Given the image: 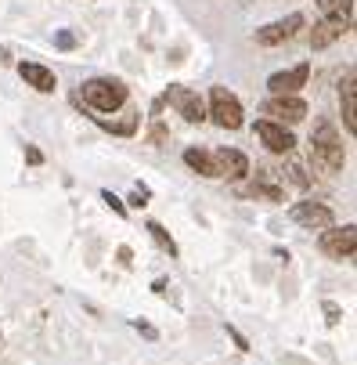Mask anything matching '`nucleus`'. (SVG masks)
Listing matches in <instances>:
<instances>
[{
	"mask_svg": "<svg viewBox=\"0 0 357 365\" xmlns=\"http://www.w3.org/2000/svg\"><path fill=\"white\" fill-rule=\"evenodd\" d=\"M311 160H314V170L321 174H339L346 167V152H343V141H339V130L332 120H318L314 130H311Z\"/></svg>",
	"mask_w": 357,
	"mask_h": 365,
	"instance_id": "nucleus-1",
	"label": "nucleus"
},
{
	"mask_svg": "<svg viewBox=\"0 0 357 365\" xmlns=\"http://www.w3.org/2000/svg\"><path fill=\"white\" fill-rule=\"evenodd\" d=\"M80 98L87 101L94 113H119V109L127 106L130 91H127V83L116 80V76H94V80H87V83L80 87Z\"/></svg>",
	"mask_w": 357,
	"mask_h": 365,
	"instance_id": "nucleus-2",
	"label": "nucleus"
},
{
	"mask_svg": "<svg viewBox=\"0 0 357 365\" xmlns=\"http://www.w3.org/2000/svg\"><path fill=\"white\" fill-rule=\"evenodd\" d=\"M210 116L217 127L224 130H238L245 123V113H242V101L228 91V87H213L210 91Z\"/></svg>",
	"mask_w": 357,
	"mask_h": 365,
	"instance_id": "nucleus-3",
	"label": "nucleus"
},
{
	"mask_svg": "<svg viewBox=\"0 0 357 365\" xmlns=\"http://www.w3.org/2000/svg\"><path fill=\"white\" fill-rule=\"evenodd\" d=\"M318 246H321V253L332 257V260H350L353 250H357V228H353V225H343V228L329 225V228H321Z\"/></svg>",
	"mask_w": 357,
	"mask_h": 365,
	"instance_id": "nucleus-4",
	"label": "nucleus"
},
{
	"mask_svg": "<svg viewBox=\"0 0 357 365\" xmlns=\"http://www.w3.org/2000/svg\"><path fill=\"white\" fill-rule=\"evenodd\" d=\"M264 116H271L275 123H285V127L303 123L307 120V101L296 98V94H271L264 101Z\"/></svg>",
	"mask_w": 357,
	"mask_h": 365,
	"instance_id": "nucleus-5",
	"label": "nucleus"
},
{
	"mask_svg": "<svg viewBox=\"0 0 357 365\" xmlns=\"http://www.w3.org/2000/svg\"><path fill=\"white\" fill-rule=\"evenodd\" d=\"M350 26H353V19L336 15V11H325V19H321V22L314 26V33H311V47H314V51L332 47L339 36H346V33H350Z\"/></svg>",
	"mask_w": 357,
	"mask_h": 365,
	"instance_id": "nucleus-6",
	"label": "nucleus"
},
{
	"mask_svg": "<svg viewBox=\"0 0 357 365\" xmlns=\"http://www.w3.org/2000/svg\"><path fill=\"white\" fill-rule=\"evenodd\" d=\"M257 138H260L264 148L275 152V155H292V148H296L292 130H289L285 123H275V120H257Z\"/></svg>",
	"mask_w": 357,
	"mask_h": 365,
	"instance_id": "nucleus-7",
	"label": "nucleus"
},
{
	"mask_svg": "<svg viewBox=\"0 0 357 365\" xmlns=\"http://www.w3.org/2000/svg\"><path fill=\"white\" fill-rule=\"evenodd\" d=\"M289 217L296 221V225H303V228H311V232H321V228H329V225H336V214H332V206H325V202H296L292 210H289Z\"/></svg>",
	"mask_w": 357,
	"mask_h": 365,
	"instance_id": "nucleus-8",
	"label": "nucleus"
},
{
	"mask_svg": "<svg viewBox=\"0 0 357 365\" xmlns=\"http://www.w3.org/2000/svg\"><path fill=\"white\" fill-rule=\"evenodd\" d=\"M166 101H170V106H174L188 123H202V120H206V101H202L195 91L181 87V83H174V87L166 91Z\"/></svg>",
	"mask_w": 357,
	"mask_h": 365,
	"instance_id": "nucleus-9",
	"label": "nucleus"
},
{
	"mask_svg": "<svg viewBox=\"0 0 357 365\" xmlns=\"http://www.w3.org/2000/svg\"><path fill=\"white\" fill-rule=\"evenodd\" d=\"M303 26H307V19L303 15H289V19H278V22H271V26H264V29H257V43L260 47H278V43H285V40H292Z\"/></svg>",
	"mask_w": 357,
	"mask_h": 365,
	"instance_id": "nucleus-10",
	"label": "nucleus"
},
{
	"mask_svg": "<svg viewBox=\"0 0 357 365\" xmlns=\"http://www.w3.org/2000/svg\"><path fill=\"white\" fill-rule=\"evenodd\" d=\"M213 163H217V178H228V181L249 178V160H245V152H238V148H217Z\"/></svg>",
	"mask_w": 357,
	"mask_h": 365,
	"instance_id": "nucleus-11",
	"label": "nucleus"
},
{
	"mask_svg": "<svg viewBox=\"0 0 357 365\" xmlns=\"http://www.w3.org/2000/svg\"><path fill=\"white\" fill-rule=\"evenodd\" d=\"M339 116H343V127L350 134H357V76H353V69H346V76L339 83Z\"/></svg>",
	"mask_w": 357,
	"mask_h": 365,
	"instance_id": "nucleus-12",
	"label": "nucleus"
},
{
	"mask_svg": "<svg viewBox=\"0 0 357 365\" xmlns=\"http://www.w3.org/2000/svg\"><path fill=\"white\" fill-rule=\"evenodd\" d=\"M307 76H311V66L299 62V66H292V69H285V73H275V76L267 80V87H271V94H296L303 83H307Z\"/></svg>",
	"mask_w": 357,
	"mask_h": 365,
	"instance_id": "nucleus-13",
	"label": "nucleus"
},
{
	"mask_svg": "<svg viewBox=\"0 0 357 365\" xmlns=\"http://www.w3.org/2000/svg\"><path fill=\"white\" fill-rule=\"evenodd\" d=\"M249 192H252V195H267V199L282 202V199H285V181H282V174H278V170L260 167L257 174H252V188H249Z\"/></svg>",
	"mask_w": 357,
	"mask_h": 365,
	"instance_id": "nucleus-14",
	"label": "nucleus"
},
{
	"mask_svg": "<svg viewBox=\"0 0 357 365\" xmlns=\"http://www.w3.org/2000/svg\"><path fill=\"white\" fill-rule=\"evenodd\" d=\"M18 76H22V80H26L33 91H40V94H50V91L58 87L55 73H50V69H43L40 62H22V66H18Z\"/></svg>",
	"mask_w": 357,
	"mask_h": 365,
	"instance_id": "nucleus-15",
	"label": "nucleus"
},
{
	"mask_svg": "<svg viewBox=\"0 0 357 365\" xmlns=\"http://www.w3.org/2000/svg\"><path fill=\"white\" fill-rule=\"evenodd\" d=\"M184 163L202 174V178H217V163H213V152H202V148H188L184 152Z\"/></svg>",
	"mask_w": 357,
	"mask_h": 365,
	"instance_id": "nucleus-16",
	"label": "nucleus"
},
{
	"mask_svg": "<svg viewBox=\"0 0 357 365\" xmlns=\"http://www.w3.org/2000/svg\"><path fill=\"white\" fill-rule=\"evenodd\" d=\"M94 120H97V127H105L112 134H134L137 130V113L134 109H127L119 120H109V116H94Z\"/></svg>",
	"mask_w": 357,
	"mask_h": 365,
	"instance_id": "nucleus-17",
	"label": "nucleus"
},
{
	"mask_svg": "<svg viewBox=\"0 0 357 365\" xmlns=\"http://www.w3.org/2000/svg\"><path fill=\"white\" fill-rule=\"evenodd\" d=\"M282 178H285L289 185H296V188H311V174H307V167H303L299 160H289V163L282 167Z\"/></svg>",
	"mask_w": 357,
	"mask_h": 365,
	"instance_id": "nucleus-18",
	"label": "nucleus"
},
{
	"mask_svg": "<svg viewBox=\"0 0 357 365\" xmlns=\"http://www.w3.org/2000/svg\"><path fill=\"white\" fill-rule=\"evenodd\" d=\"M144 228H148V235H151V239H156V242H159V250H166L170 257H177V242L170 239V232H166V228H163L159 221H148Z\"/></svg>",
	"mask_w": 357,
	"mask_h": 365,
	"instance_id": "nucleus-19",
	"label": "nucleus"
},
{
	"mask_svg": "<svg viewBox=\"0 0 357 365\" xmlns=\"http://www.w3.org/2000/svg\"><path fill=\"white\" fill-rule=\"evenodd\" d=\"M321 311H325V315H329V319H325L329 326H339V319H343V311H339V304L325 300V304H321Z\"/></svg>",
	"mask_w": 357,
	"mask_h": 365,
	"instance_id": "nucleus-20",
	"label": "nucleus"
},
{
	"mask_svg": "<svg viewBox=\"0 0 357 365\" xmlns=\"http://www.w3.org/2000/svg\"><path fill=\"white\" fill-rule=\"evenodd\" d=\"M101 199H105V202H109V206H112V210H116V214H119V217H127V202H123V199H116V195H112V192H101Z\"/></svg>",
	"mask_w": 357,
	"mask_h": 365,
	"instance_id": "nucleus-21",
	"label": "nucleus"
},
{
	"mask_svg": "<svg viewBox=\"0 0 357 365\" xmlns=\"http://www.w3.org/2000/svg\"><path fill=\"white\" fill-rule=\"evenodd\" d=\"M148 199H151V192H148V188H141V185H137V188H134V195H130V202H134V206H144Z\"/></svg>",
	"mask_w": 357,
	"mask_h": 365,
	"instance_id": "nucleus-22",
	"label": "nucleus"
},
{
	"mask_svg": "<svg viewBox=\"0 0 357 365\" xmlns=\"http://www.w3.org/2000/svg\"><path fill=\"white\" fill-rule=\"evenodd\" d=\"M55 43H58L62 51H73V47H76V36H73V33H58V40H55Z\"/></svg>",
	"mask_w": 357,
	"mask_h": 365,
	"instance_id": "nucleus-23",
	"label": "nucleus"
},
{
	"mask_svg": "<svg viewBox=\"0 0 357 365\" xmlns=\"http://www.w3.org/2000/svg\"><path fill=\"white\" fill-rule=\"evenodd\" d=\"M134 329H137L141 336H148V340H156V336H159V333H156V329H151L148 322H134Z\"/></svg>",
	"mask_w": 357,
	"mask_h": 365,
	"instance_id": "nucleus-24",
	"label": "nucleus"
},
{
	"mask_svg": "<svg viewBox=\"0 0 357 365\" xmlns=\"http://www.w3.org/2000/svg\"><path fill=\"white\" fill-rule=\"evenodd\" d=\"M116 257H119V264H134V253H130V246H119V250H116Z\"/></svg>",
	"mask_w": 357,
	"mask_h": 365,
	"instance_id": "nucleus-25",
	"label": "nucleus"
},
{
	"mask_svg": "<svg viewBox=\"0 0 357 365\" xmlns=\"http://www.w3.org/2000/svg\"><path fill=\"white\" fill-rule=\"evenodd\" d=\"M151 141H156V145H163V141H166V130H163L159 123H156V130H151Z\"/></svg>",
	"mask_w": 357,
	"mask_h": 365,
	"instance_id": "nucleus-26",
	"label": "nucleus"
},
{
	"mask_svg": "<svg viewBox=\"0 0 357 365\" xmlns=\"http://www.w3.org/2000/svg\"><path fill=\"white\" fill-rule=\"evenodd\" d=\"M228 333H231V336H235V344H238V347H242V351H249V344H245V336H242V333H238V329H228Z\"/></svg>",
	"mask_w": 357,
	"mask_h": 365,
	"instance_id": "nucleus-27",
	"label": "nucleus"
},
{
	"mask_svg": "<svg viewBox=\"0 0 357 365\" xmlns=\"http://www.w3.org/2000/svg\"><path fill=\"white\" fill-rule=\"evenodd\" d=\"M26 160H29V163H40V160H43V155H40L36 148H26Z\"/></svg>",
	"mask_w": 357,
	"mask_h": 365,
	"instance_id": "nucleus-28",
	"label": "nucleus"
},
{
	"mask_svg": "<svg viewBox=\"0 0 357 365\" xmlns=\"http://www.w3.org/2000/svg\"><path fill=\"white\" fill-rule=\"evenodd\" d=\"M11 62V55H8V47H0V66H8Z\"/></svg>",
	"mask_w": 357,
	"mask_h": 365,
	"instance_id": "nucleus-29",
	"label": "nucleus"
},
{
	"mask_svg": "<svg viewBox=\"0 0 357 365\" xmlns=\"http://www.w3.org/2000/svg\"><path fill=\"white\" fill-rule=\"evenodd\" d=\"M318 8H321V11H329V8H332V0H318Z\"/></svg>",
	"mask_w": 357,
	"mask_h": 365,
	"instance_id": "nucleus-30",
	"label": "nucleus"
},
{
	"mask_svg": "<svg viewBox=\"0 0 357 365\" xmlns=\"http://www.w3.org/2000/svg\"><path fill=\"white\" fill-rule=\"evenodd\" d=\"M0 344H4V336H0Z\"/></svg>",
	"mask_w": 357,
	"mask_h": 365,
	"instance_id": "nucleus-31",
	"label": "nucleus"
}]
</instances>
